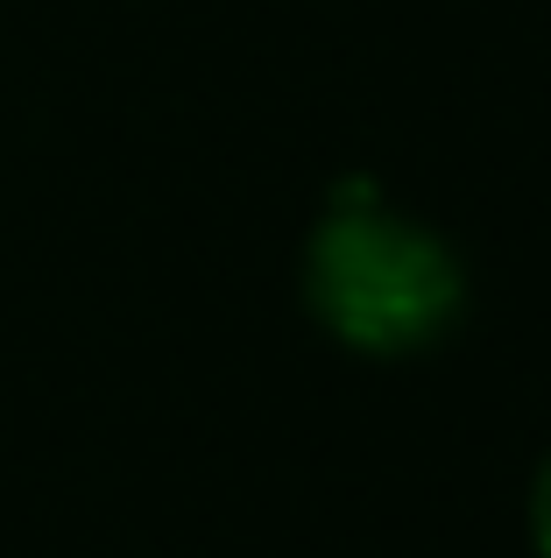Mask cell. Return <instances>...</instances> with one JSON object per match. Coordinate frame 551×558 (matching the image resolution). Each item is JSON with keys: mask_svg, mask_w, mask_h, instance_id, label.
I'll return each instance as SVG.
<instances>
[{"mask_svg": "<svg viewBox=\"0 0 551 558\" xmlns=\"http://www.w3.org/2000/svg\"><path fill=\"white\" fill-rule=\"evenodd\" d=\"M311 312L360 354H411L460 318V262L382 205H332L304 255Z\"/></svg>", "mask_w": 551, "mask_h": 558, "instance_id": "obj_1", "label": "cell"}, {"mask_svg": "<svg viewBox=\"0 0 551 558\" xmlns=\"http://www.w3.org/2000/svg\"><path fill=\"white\" fill-rule=\"evenodd\" d=\"M530 531H538V545L551 558V460H544V474H538V495H530Z\"/></svg>", "mask_w": 551, "mask_h": 558, "instance_id": "obj_2", "label": "cell"}]
</instances>
